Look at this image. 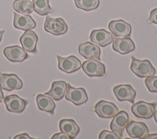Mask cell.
Wrapping results in <instances>:
<instances>
[{"mask_svg": "<svg viewBox=\"0 0 157 139\" xmlns=\"http://www.w3.org/2000/svg\"><path fill=\"white\" fill-rule=\"evenodd\" d=\"M131 59L130 69L137 77L139 78H147L155 74L156 70L149 60H139L133 56H131Z\"/></svg>", "mask_w": 157, "mask_h": 139, "instance_id": "6da1fadb", "label": "cell"}, {"mask_svg": "<svg viewBox=\"0 0 157 139\" xmlns=\"http://www.w3.org/2000/svg\"><path fill=\"white\" fill-rule=\"evenodd\" d=\"M44 27L45 31L55 36L64 34L68 29L67 24L63 18H52L49 15L46 16Z\"/></svg>", "mask_w": 157, "mask_h": 139, "instance_id": "7a4b0ae2", "label": "cell"}, {"mask_svg": "<svg viewBox=\"0 0 157 139\" xmlns=\"http://www.w3.org/2000/svg\"><path fill=\"white\" fill-rule=\"evenodd\" d=\"M156 105V103H147L140 100L131 106V110L133 115L137 118L149 119L153 115Z\"/></svg>", "mask_w": 157, "mask_h": 139, "instance_id": "3957f363", "label": "cell"}, {"mask_svg": "<svg viewBox=\"0 0 157 139\" xmlns=\"http://www.w3.org/2000/svg\"><path fill=\"white\" fill-rule=\"evenodd\" d=\"M65 99L72 102L74 105L78 106L87 102L88 96L84 88H74L67 84Z\"/></svg>", "mask_w": 157, "mask_h": 139, "instance_id": "277c9868", "label": "cell"}, {"mask_svg": "<svg viewBox=\"0 0 157 139\" xmlns=\"http://www.w3.org/2000/svg\"><path fill=\"white\" fill-rule=\"evenodd\" d=\"M84 72L90 77H103L105 74V66L96 59H90L84 61L82 64Z\"/></svg>", "mask_w": 157, "mask_h": 139, "instance_id": "5b68a950", "label": "cell"}, {"mask_svg": "<svg viewBox=\"0 0 157 139\" xmlns=\"http://www.w3.org/2000/svg\"><path fill=\"white\" fill-rule=\"evenodd\" d=\"M59 69L67 73H71L79 70L81 67V61L75 56L71 55L66 58L56 56Z\"/></svg>", "mask_w": 157, "mask_h": 139, "instance_id": "8992f818", "label": "cell"}, {"mask_svg": "<svg viewBox=\"0 0 157 139\" xmlns=\"http://www.w3.org/2000/svg\"><path fill=\"white\" fill-rule=\"evenodd\" d=\"M94 112L100 118H111L119 111L118 107L112 102L99 100L94 107Z\"/></svg>", "mask_w": 157, "mask_h": 139, "instance_id": "52a82bcc", "label": "cell"}, {"mask_svg": "<svg viewBox=\"0 0 157 139\" xmlns=\"http://www.w3.org/2000/svg\"><path fill=\"white\" fill-rule=\"evenodd\" d=\"M23 86L21 79L14 73H0V88L11 91L14 89H20Z\"/></svg>", "mask_w": 157, "mask_h": 139, "instance_id": "ba28073f", "label": "cell"}, {"mask_svg": "<svg viewBox=\"0 0 157 139\" xmlns=\"http://www.w3.org/2000/svg\"><path fill=\"white\" fill-rule=\"evenodd\" d=\"M129 123V116L126 111L121 110L116 114L110 122V128L112 131L116 133L122 138L123 132Z\"/></svg>", "mask_w": 157, "mask_h": 139, "instance_id": "9c48e42d", "label": "cell"}, {"mask_svg": "<svg viewBox=\"0 0 157 139\" xmlns=\"http://www.w3.org/2000/svg\"><path fill=\"white\" fill-rule=\"evenodd\" d=\"M4 102L9 111L12 113L23 112L28 104V102L17 94H10L4 98Z\"/></svg>", "mask_w": 157, "mask_h": 139, "instance_id": "30bf717a", "label": "cell"}, {"mask_svg": "<svg viewBox=\"0 0 157 139\" xmlns=\"http://www.w3.org/2000/svg\"><path fill=\"white\" fill-rule=\"evenodd\" d=\"M108 27L111 33L116 37H129L131 33V24L123 20H112Z\"/></svg>", "mask_w": 157, "mask_h": 139, "instance_id": "8fae6325", "label": "cell"}, {"mask_svg": "<svg viewBox=\"0 0 157 139\" xmlns=\"http://www.w3.org/2000/svg\"><path fill=\"white\" fill-rule=\"evenodd\" d=\"M113 92L119 101H129L134 103L136 95V91L130 85H118L113 89Z\"/></svg>", "mask_w": 157, "mask_h": 139, "instance_id": "7c38bea8", "label": "cell"}, {"mask_svg": "<svg viewBox=\"0 0 157 139\" xmlns=\"http://www.w3.org/2000/svg\"><path fill=\"white\" fill-rule=\"evenodd\" d=\"M79 54L86 59L101 61V48L96 44L90 42L82 43L78 46Z\"/></svg>", "mask_w": 157, "mask_h": 139, "instance_id": "4fadbf2b", "label": "cell"}, {"mask_svg": "<svg viewBox=\"0 0 157 139\" xmlns=\"http://www.w3.org/2000/svg\"><path fill=\"white\" fill-rule=\"evenodd\" d=\"M126 131L130 137L134 138H144L149 133L148 128L144 122L133 120L128 123Z\"/></svg>", "mask_w": 157, "mask_h": 139, "instance_id": "5bb4252c", "label": "cell"}, {"mask_svg": "<svg viewBox=\"0 0 157 139\" xmlns=\"http://www.w3.org/2000/svg\"><path fill=\"white\" fill-rule=\"evenodd\" d=\"M112 48L120 54H124L133 51L136 47L134 42L129 37L119 38L115 36L113 37Z\"/></svg>", "mask_w": 157, "mask_h": 139, "instance_id": "9a60e30c", "label": "cell"}, {"mask_svg": "<svg viewBox=\"0 0 157 139\" xmlns=\"http://www.w3.org/2000/svg\"><path fill=\"white\" fill-rule=\"evenodd\" d=\"M5 57L10 62H21L28 58L26 51L18 45L6 47L3 50Z\"/></svg>", "mask_w": 157, "mask_h": 139, "instance_id": "2e32d148", "label": "cell"}, {"mask_svg": "<svg viewBox=\"0 0 157 139\" xmlns=\"http://www.w3.org/2000/svg\"><path fill=\"white\" fill-rule=\"evenodd\" d=\"M39 40L37 34L32 30L26 31L20 38L22 48L29 53H37L36 44Z\"/></svg>", "mask_w": 157, "mask_h": 139, "instance_id": "e0dca14e", "label": "cell"}, {"mask_svg": "<svg viewBox=\"0 0 157 139\" xmlns=\"http://www.w3.org/2000/svg\"><path fill=\"white\" fill-rule=\"evenodd\" d=\"M91 42L102 47H104L113 41L112 34L104 29L93 30L90 36Z\"/></svg>", "mask_w": 157, "mask_h": 139, "instance_id": "ac0fdd59", "label": "cell"}, {"mask_svg": "<svg viewBox=\"0 0 157 139\" xmlns=\"http://www.w3.org/2000/svg\"><path fill=\"white\" fill-rule=\"evenodd\" d=\"M13 26L19 29L27 31L32 29L36 26L35 21L28 15H20L13 12Z\"/></svg>", "mask_w": 157, "mask_h": 139, "instance_id": "d6986e66", "label": "cell"}, {"mask_svg": "<svg viewBox=\"0 0 157 139\" xmlns=\"http://www.w3.org/2000/svg\"><path fill=\"white\" fill-rule=\"evenodd\" d=\"M67 88V84L66 81H56L53 82L51 89L48 92H45L44 94L50 96L55 101H59L64 97Z\"/></svg>", "mask_w": 157, "mask_h": 139, "instance_id": "ffe728a7", "label": "cell"}, {"mask_svg": "<svg viewBox=\"0 0 157 139\" xmlns=\"http://www.w3.org/2000/svg\"><path fill=\"white\" fill-rule=\"evenodd\" d=\"M59 127L61 132L67 134L71 139H74L80 131V127L74 119H63L59 121Z\"/></svg>", "mask_w": 157, "mask_h": 139, "instance_id": "44dd1931", "label": "cell"}, {"mask_svg": "<svg viewBox=\"0 0 157 139\" xmlns=\"http://www.w3.org/2000/svg\"><path fill=\"white\" fill-rule=\"evenodd\" d=\"M36 102L40 110L49 113L52 115L54 113L56 105L52 98L50 96L39 94L36 97Z\"/></svg>", "mask_w": 157, "mask_h": 139, "instance_id": "7402d4cb", "label": "cell"}, {"mask_svg": "<svg viewBox=\"0 0 157 139\" xmlns=\"http://www.w3.org/2000/svg\"><path fill=\"white\" fill-rule=\"evenodd\" d=\"M13 8L20 13L29 15L33 11V4L29 0H15Z\"/></svg>", "mask_w": 157, "mask_h": 139, "instance_id": "603a6c76", "label": "cell"}, {"mask_svg": "<svg viewBox=\"0 0 157 139\" xmlns=\"http://www.w3.org/2000/svg\"><path fill=\"white\" fill-rule=\"evenodd\" d=\"M32 1L33 10L39 15H46L54 12L49 5L48 0H32Z\"/></svg>", "mask_w": 157, "mask_h": 139, "instance_id": "cb8c5ba5", "label": "cell"}, {"mask_svg": "<svg viewBox=\"0 0 157 139\" xmlns=\"http://www.w3.org/2000/svg\"><path fill=\"white\" fill-rule=\"evenodd\" d=\"M76 7L85 11H90L97 9L100 1L99 0H74Z\"/></svg>", "mask_w": 157, "mask_h": 139, "instance_id": "d4e9b609", "label": "cell"}, {"mask_svg": "<svg viewBox=\"0 0 157 139\" xmlns=\"http://www.w3.org/2000/svg\"><path fill=\"white\" fill-rule=\"evenodd\" d=\"M145 84L150 92L157 93V76H151L146 78Z\"/></svg>", "mask_w": 157, "mask_h": 139, "instance_id": "484cf974", "label": "cell"}, {"mask_svg": "<svg viewBox=\"0 0 157 139\" xmlns=\"http://www.w3.org/2000/svg\"><path fill=\"white\" fill-rule=\"evenodd\" d=\"M99 139H120L121 138L116 133L113 131L103 130L99 135Z\"/></svg>", "mask_w": 157, "mask_h": 139, "instance_id": "4316f807", "label": "cell"}, {"mask_svg": "<svg viewBox=\"0 0 157 139\" xmlns=\"http://www.w3.org/2000/svg\"><path fill=\"white\" fill-rule=\"evenodd\" d=\"M149 21L151 23L157 24V8L153 9L150 12Z\"/></svg>", "mask_w": 157, "mask_h": 139, "instance_id": "83f0119b", "label": "cell"}, {"mask_svg": "<svg viewBox=\"0 0 157 139\" xmlns=\"http://www.w3.org/2000/svg\"><path fill=\"white\" fill-rule=\"evenodd\" d=\"M52 139H71V138L67 134L61 132L59 133H57L54 134L52 136Z\"/></svg>", "mask_w": 157, "mask_h": 139, "instance_id": "f1b7e54d", "label": "cell"}, {"mask_svg": "<svg viewBox=\"0 0 157 139\" xmlns=\"http://www.w3.org/2000/svg\"><path fill=\"white\" fill-rule=\"evenodd\" d=\"M14 139H33V138L29 137L28 133H23L21 134H18L15 135L13 137Z\"/></svg>", "mask_w": 157, "mask_h": 139, "instance_id": "f546056e", "label": "cell"}, {"mask_svg": "<svg viewBox=\"0 0 157 139\" xmlns=\"http://www.w3.org/2000/svg\"><path fill=\"white\" fill-rule=\"evenodd\" d=\"M144 138L145 139H155L157 138V133H151L147 135Z\"/></svg>", "mask_w": 157, "mask_h": 139, "instance_id": "4dcf8cb0", "label": "cell"}, {"mask_svg": "<svg viewBox=\"0 0 157 139\" xmlns=\"http://www.w3.org/2000/svg\"><path fill=\"white\" fill-rule=\"evenodd\" d=\"M4 94H3V92L2 91V89L0 88V103L2 102V100H4Z\"/></svg>", "mask_w": 157, "mask_h": 139, "instance_id": "1f68e13d", "label": "cell"}, {"mask_svg": "<svg viewBox=\"0 0 157 139\" xmlns=\"http://www.w3.org/2000/svg\"><path fill=\"white\" fill-rule=\"evenodd\" d=\"M153 118H154L155 122L157 123V110L156 111H155V112L153 113Z\"/></svg>", "mask_w": 157, "mask_h": 139, "instance_id": "d6a6232c", "label": "cell"}, {"mask_svg": "<svg viewBox=\"0 0 157 139\" xmlns=\"http://www.w3.org/2000/svg\"><path fill=\"white\" fill-rule=\"evenodd\" d=\"M5 31L4 30H2V31H0V42H1V40H2V35L4 33Z\"/></svg>", "mask_w": 157, "mask_h": 139, "instance_id": "836d02e7", "label": "cell"}]
</instances>
